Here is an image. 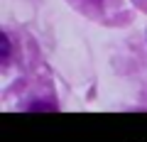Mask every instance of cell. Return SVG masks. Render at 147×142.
<instances>
[{
    "mask_svg": "<svg viewBox=\"0 0 147 142\" xmlns=\"http://www.w3.org/2000/svg\"><path fill=\"white\" fill-rule=\"evenodd\" d=\"M10 57V42H7V34H3V64H7Z\"/></svg>",
    "mask_w": 147,
    "mask_h": 142,
    "instance_id": "obj_1",
    "label": "cell"
},
{
    "mask_svg": "<svg viewBox=\"0 0 147 142\" xmlns=\"http://www.w3.org/2000/svg\"><path fill=\"white\" fill-rule=\"evenodd\" d=\"M93 3H100V0H93Z\"/></svg>",
    "mask_w": 147,
    "mask_h": 142,
    "instance_id": "obj_2",
    "label": "cell"
}]
</instances>
